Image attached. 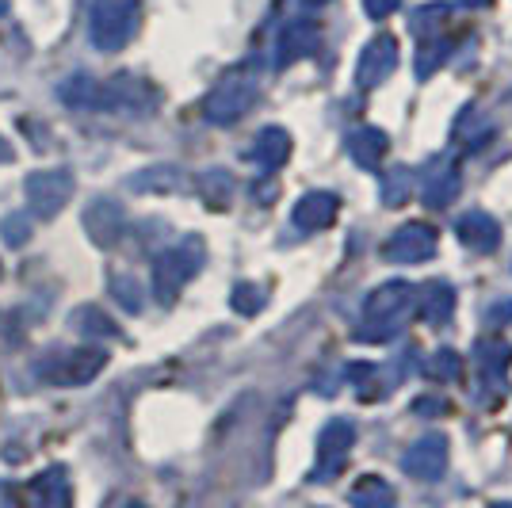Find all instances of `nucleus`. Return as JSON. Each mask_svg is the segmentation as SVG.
<instances>
[{"label": "nucleus", "mask_w": 512, "mask_h": 508, "mask_svg": "<svg viewBox=\"0 0 512 508\" xmlns=\"http://www.w3.org/2000/svg\"><path fill=\"white\" fill-rule=\"evenodd\" d=\"M4 4H8V0H0V12H4Z\"/></svg>", "instance_id": "obj_2"}, {"label": "nucleus", "mask_w": 512, "mask_h": 508, "mask_svg": "<svg viewBox=\"0 0 512 508\" xmlns=\"http://www.w3.org/2000/svg\"><path fill=\"white\" fill-rule=\"evenodd\" d=\"M69 191H73V180L65 172H39V176L27 180V195H31V203H35L39 214L58 211L65 199H69Z\"/></svg>", "instance_id": "obj_1"}]
</instances>
